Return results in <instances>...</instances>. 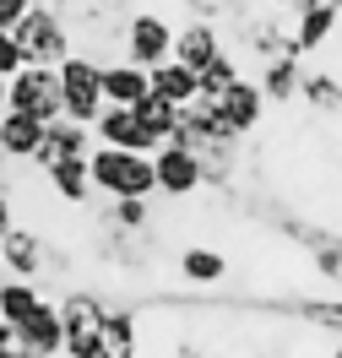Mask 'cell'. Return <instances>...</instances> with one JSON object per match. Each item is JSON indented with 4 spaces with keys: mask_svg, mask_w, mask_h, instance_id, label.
Masks as SVG:
<instances>
[{
    "mask_svg": "<svg viewBox=\"0 0 342 358\" xmlns=\"http://www.w3.org/2000/svg\"><path fill=\"white\" fill-rule=\"evenodd\" d=\"M11 33H17V44H22L27 66H60L66 55H76L71 0H33V11H27Z\"/></svg>",
    "mask_w": 342,
    "mask_h": 358,
    "instance_id": "6da1fadb",
    "label": "cell"
},
{
    "mask_svg": "<svg viewBox=\"0 0 342 358\" xmlns=\"http://www.w3.org/2000/svg\"><path fill=\"white\" fill-rule=\"evenodd\" d=\"M92 169V190L104 201H120V196H158V163L152 152H131V147H92L87 152Z\"/></svg>",
    "mask_w": 342,
    "mask_h": 358,
    "instance_id": "7a4b0ae2",
    "label": "cell"
},
{
    "mask_svg": "<svg viewBox=\"0 0 342 358\" xmlns=\"http://www.w3.org/2000/svg\"><path fill=\"white\" fill-rule=\"evenodd\" d=\"M6 109L38 114V120H60L66 114V92H60V66H22L6 82Z\"/></svg>",
    "mask_w": 342,
    "mask_h": 358,
    "instance_id": "3957f363",
    "label": "cell"
},
{
    "mask_svg": "<svg viewBox=\"0 0 342 358\" xmlns=\"http://www.w3.org/2000/svg\"><path fill=\"white\" fill-rule=\"evenodd\" d=\"M60 92H66V120L92 125L104 109V60H92L87 49H76L60 60Z\"/></svg>",
    "mask_w": 342,
    "mask_h": 358,
    "instance_id": "277c9868",
    "label": "cell"
},
{
    "mask_svg": "<svg viewBox=\"0 0 342 358\" xmlns=\"http://www.w3.org/2000/svg\"><path fill=\"white\" fill-rule=\"evenodd\" d=\"M120 55L131 66H147V71L174 60V22L158 17V11H131L125 27H120Z\"/></svg>",
    "mask_w": 342,
    "mask_h": 358,
    "instance_id": "5b68a950",
    "label": "cell"
},
{
    "mask_svg": "<svg viewBox=\"0 0 342 358\" xmlns=\"http://www.w3.org/2000/svg\"><path fill=\"white\" fill-rule=\"evenodd\" d=\"M152 163H158V196H169V201H190V196H201V190H206L201 152H196V147L163 141L158 152H152Z\"/></svg>",
    "mask_w": 342,
    "mask_h": 358,
    "instance_id": "8992f818",
    "label": "cell"
},
{
    "mask_svg": "<svg viewBox=\"0 0 342 358\" xmlns=\"http://www.w3.org/2000/svg\"><path fill=\"white\" fill-rule=\"evenodd\" d=\"M342 33V0H304L294 11V49L299 55H320Z\"/></svg>",
    "mask_w": 342,
    "mask_h": 358,
    "instance_id": "52a82bcc",
    "label": "cell"
},
{
    "mask_svg": "<svg viewBox=\"0 0 342 358\" xmlns=\"http://www.w3.org/2000/svg\"><path fill=\"white\" fill-rule=\"evenodd\" d=\"M92 136H98L104 147H131V152H158L163 147L158 136L136 120V109H125V103H104L98 120H92Z\"/></svg>",
    "mask_w": 342,
    "mask_h": 358,
    "instance_id": "ba28073f",
    "label": "cell"
},
{
    "mask_svg": "<svg viewBox=\"0 0 342 358\" xmlns=\"http://www.w3.org/2000/svg\"><path fill=\"white\" fill-rule=\"evenodd\" d=\"M17 342H22V358H66V315H60V304L33 310L17 326Z\"/></svg>",
    "mask_w": 342,
    "mask_h": 358,
    "instance_id": "9c48e42d",
    "label": "cell"
},
{
    "mask_svg": "<svg viewBox=\"0 0 342 358\" xmlns=\"http://www.w3.org/2000/svg\"><path fill=\"white\" fill-rule=\"evenodd\" d=\"M92 147H98V136H92V125H82V120H49L44 131V147H38V157H33V169L44 174V169H55L60 157H87Z\"/></svg>",
    "mask_w": 342,
    "mask_h": 358,
    "instance_id": "30bf717a",
    "label": "cell"
},
{
    "mask_svg": "<svg viewBox=\"0 0 342 358\" xmlns=\"http://www.w3.org/2000/svg\"><path fill=\"white\" fill-rule=\"evenodd\" d=\"M49 120L38 114H17V109H0V157L6 163H33L38 147H44Z\"/></svg>",
    "mask_w": 342,
    "mask_h": 358,
    "instance_id": "8fae6325",
    "label": "cell"
},
{
    "mask_svg": "<svg viewBox=\"0 0 342 358\" xmlns=\"http://www.w3.org/2000/svg\"><path fill=\"white\" fill-rule=\"evenodd\" d=\"M212 103L223 109V120H228L239 136L261 131V120H266V92H261V82H255V76H239V82H234L223 98H212Z\"/></svg>",
    "mask_w": 342,
    "mask_h": 358,
    "instance_id": "7c38bea8",
    "label": "cell"
},
{
    "mask_svg": "<svg viewBox=\"0 0 342 358\" xmlns=\"http://www.w3.org/2000/svg\"><path fill=\"white\" fill-rule=\"evenodd\" d=\"M228 38H223V27L218 22H201V17H190L185 27H174V60H185V66H196L201 71L212 55H223Z\"/></svg>",
    "mask_w": 342,
    "mask_h": 358,
    "instance_id": "4fadbf2b",
    "label": "cell"
},
{
    "mask_svg": "<svg viewBox=\"0 0 342 358\" xmlns=\"http://www.w3.org/2000/svg\"><path fill=\"white\" fill-rule=\"evenodd\" d=\"M44 185H49V196L55 201H66V206H87L98 190H92V169H87V157H60L55 169H44Z\"/></svg>",
    "mask_w": 342,
    "mask_h": 358,
    "instance_id": "5bb4252c",
    "label": "cell"
},
{
    "mask_svg": "<svg viewBox=\"0 0 342 358\" xmlns=\"http://www.w3.org/2000/svg\"><path fill=\"white\" fill-rule=\"evenodd\" d=\"M147 92H152V71H147V66H131L125 55L104 66V103H125V109H136Z\"/></svg>",
    "mask_w": 342,
    "mask_h": 358,
    "instance_id": "9a60e30c",
    "label": "cell"
},
{
    "mask_svg": "<svg viewBox=\"0 0 342 358\" xmlns=\"http://www.w3.org/2000/svg\"><path fill=\"white\" fill-rule=\"evenodd\" d=\"M6 271H11V277L44 282L49 277V245L38 239V234H27V228H11V234H6Z\"/></svg>",
    "mask_w": 342,
    "mask_h": 358,
    "instance_id": "2e32d148",
    "label": "cell"
},
{
    "mask_svg": "<svg viewBox=\"0 0 342 358\" xmlns=\"http://www.w3.org/2000/svg\"><path fill=\"white\" fill-rule=\"evenodd\" d=\"M255 82L266 92V103H294L304 87V66H299V55H277L266 66H255Z\"/></svg>",
    "mask_w": 342,
    "mask_h": 358,
    "instance_id": "e0dca14e",
    "label": "cell"
},
{
    "mask_svg": "<svg viewBox=\"0 0 342 358\" xmlns=\"http://www.w3.org/2000/svg\"><path fill=\"white\" fill-rule=\"evenodd\" d=\"M152 92H163L169 103H196L201 98V71L185 66V60H163V66H152Z\"/></svg>",
    "mask_w": 342,
    "mask_h": 358,
    "instance_id": "ac0fdd59",
    "label": "cell"
},
{
    "mask_svg": "<svg viewBox=\"0 0 342 358\" xmlns=\"http://www.w3.org/2000/svg\"><path fill=\"white\" fill-rule=\"evenodd\" d=\"M49 299H44V288L33 282V277H6L0 282V320H11V326H22L33 310H44Z\"/></svg>",
    "mask_w": 342,
    "mask_h": 358,
    "instance_id": "d6986e66",
    "label": "cell"
},
{
    "mask_svg": "<svg viewBox=\"0 0 342 358\" xmlns=\"http://www.w3.org/2000/svg\"><path fill=\"white\" fill-rule=\"evenodd\" d=\"M104 228L147 234V228H152V196H120V201H109L104 206Z\"/></svg>",
    "mask_w": 342,
    "mask_h": 358,
    "instance_id": "ffe728a7",
    "label": "cell"
},
{
    "mask_svg": "<svg viewBox=\"0 0 342 358\" xmlns=\"http://www.w3.org/2000/svg\"><path fill=\"white\" fill-rule=\"evenodd\" d=\"M299 103H310L315 114H342V76H332V71H304Z\"/></svg>",
    "mask_w": 342,
    "mask_h": 358,
    "instance_id": "44dd1931",
    "label": "cell"
},
{
    "mask_svg": "<svg viewBox=\"0 0 342 358\" xmlns=\"http://www.w3.org/2000/svg\"><path fill=\"white\" fill-rule=\"evenodd\" d=\"M180 271L190 277V282H223L228 277V255L212 250V245H190V250H180Z\"/></svg>",
    "mask_w": 342,
    "mask_h": 358,
    "instance_id": "7402d4cb",
    "label": "cell"
},
{
    "mask_svg": "<svg viewBox=\"0 0 342 358\" xmlns=\"http://www.w3.org/2000/svg\"><path fill=\"white\" fill-rule=\"evenodd\" d=\"M239 76H245V60H239L234 49H223V55H212V60L201 66V98H223V92L234 87Z\"/></svg>",
    "mask_w": 342,
    "mask_h": 358,
    "instance_id": "603a6c76",
    "label": "cell"
},
{
    "mask_svg": "<svg viewBox=\"0 0 342 358\" xmlns=\"http://www.w3.org/2000/svg\"><path fill=\"white\" fill-rule=\"evenodd\" d=\"M136 120L158 136V141H169V136H174V125H180V103H169L163 92H147V98L136 103Z\"/></svg>",
    "mask_w": 342,
    "mask_h": 358,
    "instance_id": "cb8c5ba5",
    "label": "cell"
},
{
    "mask_svg": "<svg viewBox=\"0 0 342 358\" xmlns=\"http://www.w3.org/2000/svg\"><path fill=\"white\" fill-rule=\"evenodd\" d=\"M104 336H109V348L120 358H136V315L131 310H109L104 304Z\"/></svg>",
    "mask_w": 342,
    "mask_h": 358,
    "instance_id": "d4e9b609",
    "label": "cell"
},
{
    "mask_svg": "<svg viewBox=\"0 0 342 358\" xmlns=\"http://www.w3.org/2000/svg\"><path fill=\"white\" fill-rule=\"evenodd\" d=\"M22 66H27V55H22V44H17V33H6V27H0V76L11 82Z\"/></svg>",
    "mask_w": 342,
    "mask_h": 358,
    "instance_id": "484cf974",
    "label": "cell"
},
{
    "mask_svg": "<svg viewBox=\"0 0 342 358\" xmlns=\"http://www.w3.org/2000/svg\"><path fill=\"white\" fill-rule=\"evenodd\" d=\"M27 11H33V0H0V27H6V33H11V27L22 22Z\"/></svg>",
    "mask_w": 342,
    "mask_h": 358,
    "instance_id": "4316f807",
    "label": "cell"
},
{
    "mask_svg": "<svg viewBox=\"0 0 342 358\" xmlns=\"http://www.w3.org/2000/svg\"><path fill=\"white\" fill-rule=\"evenodd\" d=\"M11 228H17V206H11V196H6V190H0V239H6V234H11Z\"/></svg>",
    "mask_w": 342,
    "mask_h": 358,
    "instance_id": "83f0119b",
    "label": "cell"
},
{
    "mask_svg": "<svg viewBox=\"0 0 342 358\" xmlns=\"http://www.w3.org/2000/svg\"><path fill=\"white\" fill-rule=\"evenodd\" d=\"M255 6H266V11H299L304 0H255Z\"/></svg>",
    "mask_w": 342,
    "mask_h": 358,
    "instance_id": "f1b7e54d",
    "label": "cell"
},
{
    "mask_svg": "<svg viewBox=\"0 0 342 358\" xmlns=\"http://www.w3.org/2000/svg\"><path fill=\"white\" fill-rule=\"evenodd\" d=\"M332 358H342V336H337V342H332Z\"/></svg>",
    "mask_w": 342,
    "mask_h": 358,
    "instance_id": "f546056e",
    "label": "cell"
},
{
    "mask_svg": "<svg viewBox=\"0 0 342 358\" xmlns=\"http://www.w3.org/2000/svg\"><path fill=\"white\" fill-rule=\"evenodd\" d=\"M0 109H6V76H0Z\"/></svg>",
    "mask_w": 342,
    "mask_h": 358,
    "instance_id": "4dcf8cb0",
    "label": "cell"
},
{
    "mask_svg": "<svg viewBox=\"0 0 342 358\" xmlns=\"http://www.w3.org/2000/svg\"><path fill=\"white\" fill-rule=\"evenodd\" d=\"M0 271H6V239H0Z\"/></svg>",
    "mask_w": 342,
    "mask_h": 358,
    "instance_id": "1f68e13d",
    "label": "cell"
}]
</instances>
